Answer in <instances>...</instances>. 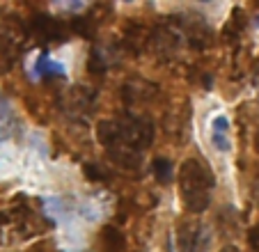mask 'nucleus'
<instances>
[{"label": "nucleus", "instance_id": "nucleus-20", "mask_svg": "<svg viewBox=\"0 0 259 252\" xmlns=\"http://www.w3.org/2000/svg\"><path fill=\"white\" fill-rule=\"evenodd\" d=\"M254 149H257V154H259V133H257V138H254Z\"/></svg>", "mask_w": 259, "mask_h": 252}, {"label": "nucleus", "instance_id": "nucleus-6", "mask_svg": "<svg viewBox=\"0 0 259 252\" xmlns=\"http://www.w3.org/2000/svg\"><path fill=\"white\" fill-rule=\"evenodd\" d=\"M177 247L179 252H206L209 247V232L200 223H181L177 232Z\"/></svg>", "mask_w": 259, "mask_h": 252}, {"label": "nucleus", "instance_id": "nucleus-5", "mask_svg": "<svg viewBox=\"0 0 259 252\" xmlns=\"http://www.w3.org/2000/svg\"><path fill=\"white\" fill-rule=\"evenodd\" d=\"M30 32L34 34V39L39 44H62L69 37V30L62 21L53 19L49 14H37L30 23Z\"/></svg>", "mask_w": 259, "mask_h": 252}, {"label": "nucleus", "instance_id": "nucleus-21", "mask_svg": "<svg viewBox=\"0 0 259 252\" xmlns=\"http://www.w3.org/2000/svg\"><path fill=\"white\" fill-rule=\"evenodd\" d=\"M257 25H259V19H257Z\"/></svg>", "mask_w": 259, "mask_h": 252}, {"label": "nucleus", "instance_id": "nucleus-10", "mask_svg": "<svg viewBox=\"0 0 259 252\" xmlns=\"http://www.w3.org/2000/svg\"><path fill=\"white\" fill-rule=\"evenodd\" d=\"M21 131V121L14 106L5 97H0V142L14 138Z\"/></svg>", "mask_w": 259, "mask_h": 252}, {"label": "nucleus", "instance_id": "nucleus-8", "mask_svg": "<svg viewBox=\"0 0 259 252\" xmlns=\"http://www.w3.org/2000/svg\"><path fill=\"white\" fill-rule=\"evenodd\" d=\"M181 21H184L181 23V32H184L191 49L204 51L213 44V30H211V25L204 19H193V21L181 19Z\"/></svg>", "mask_w": 259, "mask_h": 252}, {"label": "nucleus", "instance_id": "nucleus-4", "mask_svg": "<svg viewBox=\"0 0 259 252\" xmlns=\"http://www.w3.org/2000/svg\"><path fill=\"white\" fill-rule=\"evenodd\" d=\"M181 41H184V32H181V23H170V21H163L161 25L152 30V49L158 58L170 60L172 55L179 51Z\"/></svg>", "mask_w": 259, "mask_h": 252}, {"label": "nucleus", "instance_id": "nucleus-18", "mask_svg": "<svg viewBox=\"0 0 259 252\" xmlns=\"http://www.w3.org/2000/svg\"><path fill=\"white\" fill-rule=\"evenodd\" d=\"M248 245H250V252H259V225H254L248 232Z\"/></svg>", "mask_w": 259, "mask_h": 252}, {"label": "nucleus", "instance_id": "nucleus-12", "mask_svg": "<svg viewBox=\"0 0 259 252\" xmlns=\"http://www.w3.org/2000/svg\"><path fill=\"white\" fill-rule=\"evenodd\" d=\"M99 252H126V236L117 225H106L99 234Z\"/></svg>", "mask_w": 259, "mask_h": 252}, {"label": "nucleus", "instance_id": "nucleus-7", "mask_svg": "<svg viewBox=\"0 0 259 252\" xmlns=\"http://www.w3.org/2000/svg\"><path fill=\"white\" fill-rule=\"evenodd\" d=\"M149 44H152V30L147 28V25L138 23V21H131L122 32L119 49L128 55H140Z\"/></svg>", "mask_w": 259, "mask_h": 252}, {"label": "nucleus", "instance_id": "nucleus-1", "mask_svg": "<svg viewBox=\"0 0 259 252\" xmlns=\"http://www.w3.org/2000/svg\"><path fill=\"white\" fill-rule=\"evenodd\" d=\"M215 177L200 158H186L179 167V195L191 214H204L211 206Z\"/></svg>", "mask_w": 259, "mask_h": 252}, {"label": "nucleus", "instance_id": "nucleus-11", "mask_svg": "<svg viewBox=\"0 0 259 252\" xmlns=\"http://www.w3.org/2000/svg\"><path fill=\"white\" fill-rule=\"evenodd\" d=\"M211 142L218 151L230 154L232 151V133H230V119L225 115H215L211 119Z\"/></svg>", "mask_w": 259, "mask_h": 252}, {"label": "nucleus", "instance_id": "nucleus-15", "mask_svg": "<svg viewBox=\"0 0 259 252\" xmlns=\"http://www.w3.org/2000/svg\"><path fill=\"white\" fill-rule=\"evenodd\" d=\"M34 76H39V78L64 76V67L58 62V60H51L49 53H41L39 58L34 60Z\"/></svg>", "mask_w": 259, "mask_h": 252}, {"label": "nucleus", "instance_id": "nucleus-19", "mask_svg": "<svg viewBox=\"0 0 259 252\" xmlns=\"http://www.w3.org/2000/svg\"><path fill=\"white\" fill-rule=\"evenodd\" d=\"M220 252H241V250H239V247H236V245H225V247H223V250H220Z\"/></svg>", "mask_w": 259, "mask_h": 252}, {"label": "nucleus", "instance_id": "nucleus-9", "mask_svg": "<svg viewBox=\"0 0 259 252\" xmlns=\"http://www.w3.org/2000/svg\"><path fill=\"white\" fill-rule=\"evenodd\" d=\"M94 108V92L90 88H83V85H76L67 92L64 97V110L67 112H90Z\"/></svg>", "mask_w": 259, "mask_h": 252}, {"label": "nucleus", "instance_id": "nucleus-2", "mask_svg": "<svg viewBox=\"0 0 259 252\" xmlns=\"http://www.w3.org/2000/svg\"><path fill=\"white\" fill-rule=\"evenodd\" d=\"M97 140L99 145L106 149L115 165L124 167V170H138L142 165V151L133 149L126 140H124L122 131L115 119H101L97 124Z\"/></svg>", "mask_w": 259, "mask_h": 252}, {"label": "nucleus", "instance_id": "nucleus-14", "mask_svg": "<svg viewBox=\"0 0 259 252\" xmlns=\"http://www.w3.org/2000/svg\"><path fill=\"white\" fill-rule=\"evenodd\" d=\"M245 30V12L239 10V7H234L230 14V19H227L225 28H223V37H225V41H239L241 34H243Z\"/></svg>", "mask_w": 259, "mask_h": 252}, {"label": "nucleus", "instance_id": "nucleus-3", "mask_svg": "<svg viewBox=\"0 0 259 252\" xmlns=\"http://www.w3.org/2000/svg\"><path fill=\"white\" fill-rule=\"evenodd\" d=\"M119 131H122L124 140L138 151H145L147 147H152L154 142V124L152 119H147L145 115H131V112H124V115L115 117Z\"/></svg>", "mask_w": 259, "mask_h": 252}, {"label": "nucleus", "instance_id": "nucleus-13", "mask_svg": "<svg viewBox=\"0 0 259 252\" xmlns=\"http://www.w3.org/2000/svg\"><path fill=\"white\" fill-rule=\"evenodd\" d=\"M122 94H124V101H126L128 106H136V103H145L147 99H149V94H156V85L133 78V80L124 82Z\"/></svg>", "mask_w": 259, "mask_h": 252}, {"label": "nucleus", "instance_id": "nucleus-16", "mask_svg": "<svg viewBox=\"0 0 259 252\" xmlns=\"http://www.w3.org/2000/svg\"><path fill=\"white\" fill-rule=\"evenodd\" d=\"M110 55L106 53L103 49H94L92 53H90V60H88V71L90 73H97V76H103V73L110 69Z\"/></svg>", "mask_w": 259, "mask_h": 252}, {"label": "nucleus", "instance_id": "nucleus-17", "mask_svg": "<svg viewBox=\"0 0 259 252\" xmlns=\"http://www.w3.org/2000/svg\"><path fill=\"white\" fill-rule=\"evenodd\" d=\"M152 175L156 177L158 184H170L172 181V163L165 156H158L152 160Z\"/></svg>", "mask_w": 259, "mask_h": 252}]
</instances>
